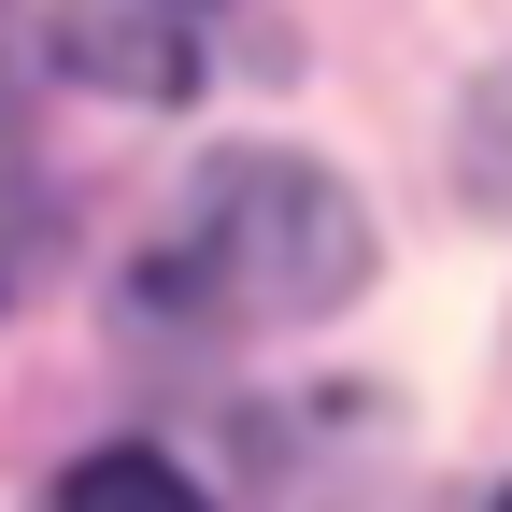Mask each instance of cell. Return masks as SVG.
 <instances>
[{
    "mask_svg": "<svg viewBox=\"0 0 512 512\" xmlns=\"http://www.w3.org/2000/svg\"><path fill=\"white\" fill-rule=\"evenodd\" d=\"M356 271H370V228H356V200L313 157H214L185 228L157 242L143 299L185 313V328H299Z\"/></svg>",
    "mask_w": 512,
    "mask_h": 512,
    "instance_id": "6da1fadb",
    "label": "cell"
},
{
    "mask_svg": "<svg viewBox=\"0 0 512 512\" xmlns=\"http://www.w3.org/2000/svg\"><path fill=\"white\" fill-rule=\"evenodd\" d=\"M57 512H214V498L185 484L171 456H143V441H114V456H86L72 484H57Z\"/></svg>",
    "mask_w": 512,
    "mask_h": 512,
    "instance_id": "7a4b0ae2",
    "label": "cell"
},
{
    "mask_svg": "<svg viewBox=\"0 0 512 512\" xmlns=\"http://www.w3.org/2000/svg\"><path fill=\"white\" fill-rule=\"evenodd\" d=\"M498 512H512V498H498Z\"/></svg>",
    "mask_w": 512,
    "mask_h": 512,
    "instance_id": "3957f363",
    "label": "cell"
}]
</instances>
